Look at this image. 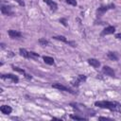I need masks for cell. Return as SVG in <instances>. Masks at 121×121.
Segmentation results:
<instances>
[{
	"mask_svg": "<svg viewBox=\"0 0 121 121\" xmlns=\"http://www.w3.org/2000/svg\"><path fill=\"white\" fill-rule=\"evenodd\" d=\"M1 78L2 79H10L13 83H17L19 81V78L15 75L12 74H6V75H1Z\"/></svg>",
	"mask_w": 121,
	"mask_h": 121,
	"instance_id": "8992f818",
	"label": "cell"
},
{
	"mask_svg": "<svg viewBox=\"0 0 121 121\" xmlns=\"http://www.w3.org/2000/svg\"><path fill=\"white\" fill-rule=\"evenodd\" d=\"M88 63L90 65H92L94 68H98L100 66V61L96 59H89L88 60Z\"/></svg>",
	"mask_w": 121,
	"mask_h": 121,
	"instance_id": "4fadbf2b",
	"label": "cell"
},
{
	"mask_svg": "<svg viewBox=\"0 0 121 121\" xmlns=\"http://www.w3.org/2000/svg\"><path fill=\"white\" fill-rule=\"evenodd\" d=\"M60 22L64 26H67V24H66V19H64V18H61V19H60Z\"/></svg>",
	"mask_w": 121,
	"mask_h": 121,
	"instance_id": "44dd1931",
	"label": "cell"
},
{
	"mask_svg": "<svg viewBox=\"0 0 121 121\" xmlns=\"http://www.w3.org/2000/svg\"><path fill=\"white\" fill-rule=\"evenodd\" d=\"M8 34L12 39H19V38L22 37V33L20 31H18V30H14V29H9L8 31Z\"/></svg>",
	"mask_w": 121,
	"mask_h": 121,
	"instance_id": "30bf717a",
	"label": "cell"
},
{
	"mask_svg": "<svg viewBox=\"0 0 121 121\" xmlns=\"http://www.w3.org/2000/svg\"><path fill=\"white\" fill-rule=\"evenodd\" d=\"M53 38H54L55 40H58V41H61V42H63V43H70L72 46H76V44H75V43H74V42H68L64 36H54Z\"/></svg>",
	"mask_w": 121,
	"mask_h": 121,
	"instance_id": "5bb4252c",
	"label": "cell"
},
{
	"mask_svg": "<svg viewBox=\"0 0 121 121\" xmlns=\"http://www.w3.org/2000/svg\"><path fill=\"white\" fill-rule=\"evenodd\" d=\"M52 87L55 88V89H58L60 91H64V92H68V93H71V94H75V92H73L70 88L60 84V83H55V84H52Z\"/></svg>",
	"mask_w": 121,
	"mask_h": 121,
	"instance_id": "5b68a950",
	"label": "cell"
},
{
	"mask_svg": "<svg viewBox=\"0 0 121 121\" xmlns=\"http://www.w3.org/2000/svg\"><path fill=\"white\" fill-rule=\"evenodd\" d=\"M70 117H71L72 119H75V120H87L86 117L78 116V115H70Z\"/></svg>",
	"mask_w": 121,
	"mask_h": 121,
	"instance_id": "d6986e66",
	"label": "cell"
},
{
	"mask_svg": "<svg viewBox=\"0 0 121 121\" xmlns=\"http://www.w3.org/2000/svg\"><path fill=\"white\" fill-rule=\"evenodd\" d=\"M95 106L102 108V109H108L112 112H121V104L116 101H107V100H101V101H95Z\"/></svg>",
	"mask_w": 121,
	"mask_h": 121,
	"instance_id": "6da1fadb",
	"label": "cell"
},
{
	"mask_svg": "<svg viewBox=\"0 0 121 121\" xmlns=\"http://www.w3.org/2000/svg\"><path fill=\"white\" fill-rule=\"evenodd\" d=\"M115 38H117V39H121V33H117V34L115 35Z\"/></svg>",
	"mask_w": 121,
	"mask_h": 121,
	"instance_id": "cb8c5ba5",
	"label": "cell"
},
{
	"mask_svg": "<svg viewBox=\"0 0 121 121\" xmlns=\"http://www.w3.org/2000/svg\"><path fill=\"white\" fill-rule=\"evenodd\" d=\"M39 43L41 45H43V46H45V45H47L49 43V42L47 40H45L44 38H41V39H39Z\"/></svg>",
	"mask_w": 121,
	"mask_h": 121,
	"instance_id": "ac0fdd59",
	"label": "cell"
},
{
	"mask_svg": "<svg viewBox=\"0 0 121 121\" xmlns=\"http://www.w3.org/2000/svg\"><path fill=\"white\" fill-rule=\"evenodd\" d=\"M12 69H13L14 71H17V72H19V73H21V74L25 75V77H26L27 79H31V78H32V77H31L30 75L26 74V71H25L24 69H20L19 67H16V66H13V65H12Z\"/></svg>",
	"mask_w": 121,
	"mask_h": 121,
	"instance_id": "9a60e30c",
	"label": "cell"
},
{
	"mask_svg": "<svg viewBox=\"0 0 121 121\" xmlns=\"http://www.w3.org/2000/svg\"><path fill=\"white\" fill-rule=\"evenodd\" d=\"M15 1H16L17 3H19V5H20V6H23V7L25 6V3H24L22 0H15Z\"/></svg>",
	"mask_w": 121,
	"mask_h": 121,
	"instance_id": "603a6c76",
	"label": "cell"
},
{
	"mask_svg": "<svg viewBox=\"0 0 121 121\" xmlns=\"http://www.w3.org/2000/svg\"><path fill=\"white\" fill-rule=\"evenodd\" d=\"M102 72H103V74H105L106 76H109V77H112V78H113V77L115 76V73H114L113 69L111 68L110 66H107V65L103 66Z\"/></svg>",
	"mask_w": 121,
	"mask_h": 121,
	"instance_id": "ba28073f",
	"label": "cell"
},
{
	"mask_svg": "<svg viewBox=\"0 0 121 121\" xmlns=\"http://www.w3.org/2000/svg\"><path fill=\"white\" fill-rule=\"evenodd\" d=\"M115 6L114 4H108V5H105V6H100L97 9H96V17H101L106 11H108L109 9H114Z\"/></svg>",
	"mask_w": 121,
	"mask_h": 121,
	"instance_id": "3957f363",
	"label": "cell"
},
{
	"mask_svg": "<svg viewBox=\"0 0 121 121\" xmlns=\"http://www.w3.org/2000/svg\"><path fill=\"white\" fill-rule=\"evenodd\" d=\"M115 32V27L112 26H109L107 27H105L102 31H101V36H105V35H109V34H113Z\"/></svg>",
	"mask_w": 121,
	"mask_h": 121,
	"instance_id": "9c48e42d",
	"label": "cell"
},
{
	"mask_svg": "<svg viewBox=\"0 0 121 121\" xmlns=\"http://www.w3.org/2000/svg\"><path fill=\"white\" fill-rule=\"evenodd\" d=\"M0 111L4 114H9L12 112V108L10 106H9V105H2L0 107Z\"/></svg>",
	"mask_w": 121,
	"mask_h": 121,
	"instance_id": "7c38bea8",
	"label": "cell"
},
{
	"mask_svg": "<svg viewBox=\"0 0 121 121\" xmlns=\"http://www.w3.org/2000/svg\"><path fill=\"white\" fill-rule=\"evenodd\" d=\"M1 12H2V14L8 15V16H10V15L13 14V11H12L11 8L9 6H6V5L1 6Z\"/></svg>",
	"mask_w": 121,
	"mask_h": 121,
	"instance_id": "52a82bcc",
	"label": "cell"
},
{
	"mask_svg": "<svg viewBox=\"0 0 121 121\" xmlns=\"http://www.w3.org/2000/svg\"><path fill=\"white\" fill-rule=\"evenodd\" d=\"M86 78H87V77H86L85 75H78V76H77V77L71 81V84H72L73 86H75V87H78L81 82H83V81L86 80Z\"/></svg>",
	"mask_w": 121,
	"mask_h": 121,
	"instance_id": "277c9868",
	"label": "cell"
},
{
	"mask_svg": "<svg viewBox=\"0 0 121 121\" xmlns=\"http://www.w3.org/2000/svg\"><path fill=\"white\" fill-rule=\"evenodd\" d=\"M43 61H44L46 64H49V65L54 64V59H53V58H51V57L43 56Z\"/></svg>",
	"mask_w": 121,
	"mask_h": 121,
	"instance_id": "e0dca14e",
	"label": "cell"
},
{
	"mask_svg": "<svg viewBox=\"0 0 121 121\" xmlns=\"http://www.w3.org/2000/svg\"><path fill=\"white\" fill-rule=\"evenodd\" d=\"M99 120H112V118H109V117H104V116H100L98 117Z\"/></svg>",
	"mask_w": 121,
	"mask_h": 121,
	"instance_id": "7402d4cb",
	"label": "cell"
},
{
	"mask_svg": "<svg viewBox=\"0 0 121 121\" xmlns=\"http://www.w3.org/2000/svg\"><path fill=\"white\" fill-rule=\"evenodd\" d=\"M65 1H66L67 4H69L71 6H74V7L77 6V1L76 0H65Z\"/></svg>",
	"mask_w": 121,
	"mask_h": 121,
	"instance_id": "ffe728a7",
	"label": "cell"
},
{
	"mask_svg": "<svg viewBox=\"0 0 121 121\" xmlns=\"http://www.w3.org/2000/svg\"><path fill=\"white\" fill-rule=\"evenodd\" d=\"M107 58H108L109 60H114V61H116V60H118V56L116 55L115 52H108V54H107Z\"/></svg>",
	"mask_w": 121,
	"mask_h": 121,
	"instance_id": "2e32d148",
	"label": "cell"
},
{
	"mask_svg": "<svg viewBox=\"0 0 121 121\" xmlns=\"http://www.w3.org/2000/svg\"><path fill=\"white\" fill-rule=\"evenodd\" d=\"M19 52H20V55L26 59H33V60H37L40 56L38 53H35V52H32V51H26V49L24 48H20L19 49Z\"/></svg>",
	"mask_w": 121,
	"mask_h": 121,
	"instance_id": "7a4b0ae2",
	"label": "cell"
},
{
	"mask_svg": "<svg viewBox=\"0 0 121 121\" xmlns=\"http://www.w3.org/2000/svg\"><path fill=\"white\" fill-rule=\"evenodd\" d=\"M43 2L48 6V8L52 10V11H56L58 9V5L56 2H54L53 0H43Z\"/></svg>",
	"mask_w": 121,
	"mask_h": 121,
	"instance_id": "8fae6325",
	"label": "cell"
}]
</instances>
